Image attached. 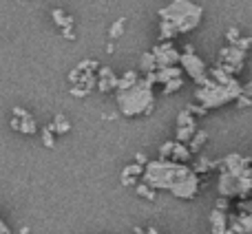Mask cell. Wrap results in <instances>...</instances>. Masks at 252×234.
Instances as JSON below:
<instances>
[{
	"mask_svg": "<svg viewBox=\"0 0 252 234\" xmlns=\"http://www.w3.org/2000/svg\"><path fill=\"white\" fill-rule=\"evenodd\" d=\"M182 84H184V80H182V78H175V80H168V82H166V84H164V93H166V95H170V93L179 91V88H182Z\"/></svg>",
	"mask_w": 252,
	"mask_h": 234,
	"instance_id": "obj_16",
	"label": "cell"
},
{
	"mask_svg": "<svg viewBox=\"0 0 252 234\" xmlns=\"http://www.w3.org/2000/svg\"><path fill=\"white\" fill-rule=\"evenodd\" d=\"M97 82H95V87L100 88L102 93H109L111 88H118V75L113 73V71L111 69H100V73H97Z\"/></svg>",
	"mask_w": 252,
	"mask_h": 234,
	"instance_id": "obj_11",
	"label": "cell"
},
{
	"mask_svg": "<svg viewBox=\"0 0 252 234\" xmlns=\"http://www.w3.org/2000/svg\"><path fill=\"white\" fill-rule=\"evenodd\" d=\"M155 69H157V64H155V58H153V53H144L142 62H139V71L148 75V73H153Z\"/></svg>",
	"mask_w": 252,
	"mask_h": 234,
	"instance_id": "obj_15",
	"label": "cell"
},
{
	"mask_svg": "<svg viewBox=\"0 0 252 234\" xmlns=\"http://www.w3.org/2000/svg\"><path fill=\"white\" fill-rule=\"evenodd\" d=\"M135 188H137V195L139 197H146V199H151V201L155 199V190H153V188H148L146 183H137Z\"/></svg>",
	"mask_w": 252,
	"mask_h": 234,
	"instance_id": "obj_18",
	"label": "cell"
},
{
	"mask_svg": "<svg viewBox=\"0 0 252 234\" xmlns=\"http://www.w3.org/2000/svg\"><path fill=\"white\" fill-rule=\"evenodd\" d=\"M0 234H11V230H9V226L2 221V217H0Z\"/></svg>",
	"mask_w": 252,
	"mask_h": 234,
	"instance_id": "obj_20",
	"label": "cell"
},
{
	"mask_svg": "<svg viewBox=\"0 0 252 234\" xmlns=\"http://www.w3.org/2000/svg\"><path fill=\"white\" fill-rule=\"evenodd\" d=\"M142 181L153 190H168L177 199H195L199 192V177L186 164L168 159H153L144 164Z\"/></svg>",
	"mask_w": 252,
	"mask_h": 234,
	"instance_id": "obj_1",
	"label": "cell"
},
{
	"mask_svg": "<svg viewBox=\"0 0 252 234\" xmlns=\"http://www.w3.org/2000/svg\"><path fill=\"white\" fill-rule=\"evenodd\" d=\"M153 58H155V64L157 69H161V66H175L179 62V53L175 51L173 47H159L153 51Z\"/></svg>",
	"mask_w": 252,
	"mask_h": 234,
	"instance_id": "obj_10",
	"label": "cell"
},
{
	"mask_svg": "<svg viewBox=\"0 0 252 234\" xmlns=\"http://www.w3.org/2000/svg\"><path fill=\"white\" fill-rule=\"evenodd\" d=\"M228 230V214L215 208L210 212V234H223Z\"/></svg>",
	"mask_w": 252,
	"mask_h": 234,
	"instance_id": "obj_12",
	"label": "cell"
},
{
	"mask_svg": "<svg viewBox=\"0 0 252 234\" xmlns=\"http://www.w3.org/2000/svg\"><path fill=\"white\" fill-rule=\"evenodd\" d=\"M42 142H44V146H47V148L56 146V135L49 130V126H44V128H42Z\"/></svg>",
	"mask_w": 252,
	"mask_h": 234,
	"instance_id": "obj_17",
	"label": "cell"
},
{
	"mask_svg": "<svg viewBox=\"0 0 252 234\" xmlns=\"http://www.w3.org/2000/svg\"><path fill=\"white\" fill-rule=\"evenodd\" d=\"M11 128L18 130V133H22V135H35V133H38V124H35V119L27 113L25 109H20V106H16V109H13Z\"/></svg>",
	"mask_w": 252,
	"mask_h": 234,
	"instance_id": "obj_8",
	"label": "cell"
},
{
	"mask_svg": "<svg viewBox=\"0 0 252 234\" xmlns=\"http://www.w3.org/2000/svg\"><path fill=\"white\" fill-rule=\"evenodd\" d=\"M115 100H118V109L124 117H144L153 113L155 93H153V87L146 80L139 78L130 87L115 88Z\"/></svg>",
	"mask_w": 252,
	"mask_h": 234,
	"instance_id": "obj_2",
	"label": "cell"
},
{
	"mask_svg": "<svg viewBox=\"0 0 252 234\" xmlns=\"http://www.w3.org/2000/svg\"><path fill=\"white\" fill-rule=\"evenodd\" d=\"M197 133V121H195V115L188 113V111H182L177 115V137L175 142L179 144H188L190 137Z\"/></svg>",
	"mask_w": 252,
	"mask_h": 234,
	"instance_id": "obj_7",
	"label": "cell"
},
{
	"mask_svg": "<svg viewBox=\"0 0 252 234\" xmlns=\"http://www.w3.org/2000/svg\"><path fill=\"white\" fill-rule=\"evenodd\" d=\"M223 234H237V232H232V230H230V228H228V230H226V232H223Z\"/></svg>",
	"mask_w": 252,
	"mask_h": 234,
	"instance_id": "obj_21",
	"label": "cell"
},
{
	"mask_svg": "<svg viewBox=\"0 0 252 234\" xmlns=\"http://www.w3.org/2000/svg\"><path fill=\"white\" fill-rule=\"evenodd\" d=\"M135 234H161V232H157L155 228H146V230H142V228H137V230H135Z\"/></svg>",
	"mask_w": 252,
	"mask_h": 234,
	"instance_id": "obj_19",
	"label": "cell"
},
{
	"mask_svg": "<svg viewBox=\"0 0 252 234\" xmlns=\"http://www.w3.org/2000/svg\"><path fill=\"white\" fill-rule=\"evenodd\" d=\"M142 173H144V166H139V164L126 166L122 170V183L124 186H135V179L142 177Z\"/></svg>",
	"mask_w": 252,
	"mask_h": 234,
	"instance_id": "obj_13",
	"label": "cell"
},
{
	"mask_svg": "<svg viewBox=\"0 0 252 234\" xmlns=\"http://www.w3.org/2000/svg\"><path fill=\"white\" fill-rule=\"evenodd\" d=\"M179 64H182V69L186 71V73L190 75L195 82H204V80L208 78V69H206V64L192 51L179 53Z\"/></svg>",
	"mask_w": 252,
	"mask_h": 234,
	"instance_id": "obj_5",
	"label": "cell"
},
{
	"mask_svg": "<svg viewBox=\"0 0 252 234\" xmlns=\"http://www.w3.org/2000/svg\"><path fill=\"white\" fill-rule=\"evenodd\" d=\"M192 157V152L188 150V144H179V142H166L159 148V159H168L175 164H186Z\"/></svg>",
	"mask_w": 252,
	"mask_h": 234,
	"instance_id": "obj_6",
	"label": "cell"
},
{
	"mask_svg": "<svg viewBox=\"0 0 252 234\" xmlns=\"http://www.w3.org/2000/svg\"><path fill=\"white\" fill-rule=\"evenodd\" d=\"M228 228L237 234H250L252 232V217L250 212H237L228 214Z\"/></svg>",
	"mask_w": 252,
	"mask_h": 234,
	"instance_id": "obj_9",
	"label": "cell"
},
{
	"mask_svg": "<svg viewBox=\"0 0 252 234\" xmlns=\"http://www.w3.org/2000/svg\"><path fill=\"white\" fill-rule=\"evenodd\" d=\"M49 130H51L53 135H66V133L71 130V121L60 113V115L53 117V121H51V126H49Z\"/></svg>",
	"mask_w": 252,
	"mask_h": 234,
	"instance_id": "obj_14",
	"label": "cell"
},
{
	"mask_svg": "<svg viewBox=\"0 0 252 234\" xmlns=\"http://www.w3.org/2000/svg\"><path fill=\"white\" fill-rule=\"evenodd\" d=\"M241 91L244 88H241V84L237 80H232L228 84H219L215 80L206 78L201 82V87L197 88L195 97L199 100L201 111H210V109H219V106H226L230 102H235L241 95Z\"/></svg>",
	"mask_w": 252,
	"mask_h": 234,
	"instance_id": "obj_4",
	"label": "cell"
},
{
	"mask_svg": "<svg viewBox=\"0 0 252 234\" xmlns=\"http://www.w3.org/2000/svg\"><path fill=\"white\" fill-rule=\"evenodd\" d=\"M164 25H161V38H175L177 33H186L192 27L199 25L201 9L190 4L188 0H175L168 9L161 11Z\"/></svg>",
	"mask_w": 252,
	"mask_h": 234,
	"instance_id": "obj_3",
	"label": "cell"
}]
</instances>
